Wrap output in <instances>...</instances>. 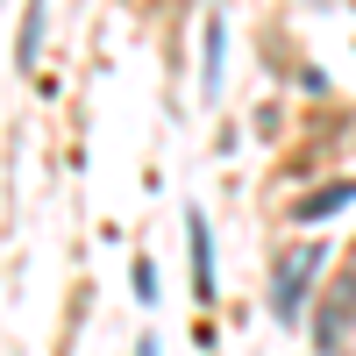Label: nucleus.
Masks as SVG:
<instances>
[{
    "instance_id": "nucleus-1",
    "label": "nucleus",
    "mask_w": 356,
    "mask_h": 356,
    "mask_svg": "<svg viewBox=\"0 0 356 356\" xmlns=\"http://www.w3.org/2000/svg\"><path fill=\"white\" fill-rule=\"evenodd\" d=\"M321 264H328V243H292V250H278V264H271V321H300L307 314V300H314V278H321Z\"/></svg>"
},
{
    "instance_id": "nucleus-2",
    "label": "nucleus",
    "mask_w": 356,
    "mask_h": 356,
    "mask_svg": "<svg viewBox=\"0 0 356 356\" xmlns=\"http://www.w3.org/2000/svg\"><path fill=\"white\" fill-rule=\"evenodd\" d=\"M186 257H193V300L214 307L221 300V264H214V221H207V207H186Z\"/></svg>"
},
{
    "instance_id": "nucleus-3",
    "label": "nucleus",
    "mask_w": 356,
    "mask_h": 356,
    "mask_svg": "<svg viewBox=\"0 0 356 356\" xmlns=\"http://www.w3.org/2000/svg\"><path fill=\"white\" fill-rule=\"evenodd\" d=\"M349 321H356V278H335V285L314 300V349H321V356H342Z\"/></svg>"
},
{
    "instance_id": "nucleus-4",
    "label": "nucleus",
    "mask_w": 356,
    "mask_h": 356,
    "mask_svg": "<svg viewBox=\"0 0 356 356\" xmlns=\"http://www.w3.org/2000/svg\"><path fill=\"white\" fill-rule=\"evenodd\" d=\"M342 207H356V178H335V186H321V193H300V200H292V221L314 228V221L342 214Z\"/></svg>"
},
{
    "instance_id": "nucleus-5",
    "label": "nucleus",
    "mask_w": 356,
    "mask_h": 356,
    "mask_svg": "<svg viewBox=\"0 0 356 356\" xmlns=\"http://www.w3.org/2000/svg\"><path fill=\"white\" fill-rule=\"evenodd\" d=\"M221 50H228V22L214 15V22H207V72H200V93H207V100L221 93Z\"/></svg>"
},
{
    "instance_id": "nucleus-6",
    "label": "nucleus",
    "mask_w": 356,
    "mask_h": 356,
    "mask_svg": "<svg viewBox=\"0 0 356 356\" xmlns=\"http://www.w3.org/2000/svg\"><path fill=\"white\" fill-rule=\"evenodd\" d=\"M43 29H50V15H43V8H29V15H22V36H15V65H36V50H43Z\"/></svg>"
},
{
    "instance_id": "nucleus-7",
    "label": "nucleus",
    "mask_w": 356,
    "mask_h": 356,
    "mask_svg": "<svg viewBox=\"0 0 356 356\" xmlns=\"http://www.w3.org/2000/svg\"><path fill=\"white\" fill-rule=\"evenodd\" d=\"M129 278H136V300H143V307H157V300H164V292H157V264H150V257H136V271H129Z\"/></svg>"
}]
</instances>
